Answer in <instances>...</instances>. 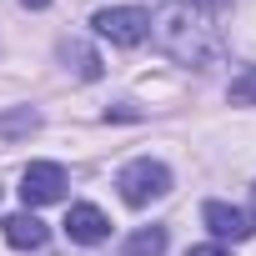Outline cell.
Instances as JSON below:
<instances>
[{
    "mask_svg": "<svg viewBox=\"0 0 256 256\" xmlns=\"http://www.w3.org/2000/svg\"><path fill=\"white\" fill-rule=\"evenodd\" d=\"M151 36L176 66H191V70H211L226 56L221 26L196 0H161V10L151 16Z\"/></svg>",
    "mask_w": 256,
    "mask_h": 256,
    "instance_id": "6da1fadb",
    "label": "cell"
},
{
    "mask_svg": "<svg viewBox=\"0 0 256 256\" xmlns=\"http://www.w3.org/2000/svg\"><path fill=\"white\" fill-rule=\"evenodd\" d=\"M116 186H120V201H126V206H151V201H161V196L171 191V171H166L161 161L141 156V161H131V166H120Z\"/></svg>",
    "mask_w": 256,
    "mask_h": 256,
    "instance_id": "7a4b0ae2",
    "label": "cell"
},
{
    "mask_svg": "<svg viewBox=\"0 0 256 256\" xmlns=\"http://www.w3.org/2000/svg\"><path fill=\"white\" fill-rule=\"evenodd\" d=\"M110 46H141L146 36H151V16L141 10V6H106V10H96V20H90Z\"/></svg>",
    "mask_w": 256,
    "mask_h": 256,
    "instance_id": "3957f363",
    "label": "cell"
},
{
    "mask_svg": "<svg viewBox=\"0 0 256 256\" xmlns=\"http://www.w3.org/2000/svg\"><path fill=\"white\" fill-rule=\"evenodd\" d=\"M66 186H70V176H66V166H56V161H30L26 176H20L26 206H50V201L66 196Z\"/></svg>",
    "mask_w": 256,
    "mask_h": 256,
    "instance_id": "277c9868",
    "label": "cell"
},
{
    "mask_svg": "<svg viewBox=\"0 0 256 256\" xmlns=\"http://www.w3.org/2000/svg\"><path fill=\"white\" fill-rule=\"evenodd\" d=\"M201 221L211 226V236H216V241H246V236L256 231V221H251L246 211L226 206V201H206V206H201Z\"/></svg>",
    "mask_w": 256,
    "mask_h": 256,
    "instance_id": "5b68a950",
    "label": "cell"
},
{
    "mask_svg": "<svg viewBox=\"0 0 256 256\" xmlns=\"http://www.w3.org/2000/svg\"><path fill=\"white\" fill-rule=\"evenodd\" d=\"M66 236L76 241V246H100L106 236H110V221H106V211L100 206H70V216H66Z\"/></svg>",
    "mask_w": 256,
    "mask_h": 256,
    "instance_id": "8992f818",
    "label": "cell"
},
{
    "mask_svg": "<svg viewBox=\"0 0 256 256\" xmlns=\"http://www.w3.org/2000/svg\"><path fill=\"white\" fill-rule=\"evenodd\" d=\"M0 226H6V241H10L16 251H40V246L50 241L46 221H40V216H30V211H16V216H6Z\"/></svg>",
    "mask_w": 256,
    "mask_h": 256,
    "instance_id": "52a82bcc",
    "label": "cell"
},
{
    "mask_svg": "<svg viewBox=\"0 0 256 256\" xmlns=\"http://www.w3.org/2000/svg\"><path fill=\"white\" fill-rule=\"evenodd\" d=\"M60 60H66L80 80H100V56H96L86 40H76V36H70V40H60Z\"/></svg>",
    "mask_w": 256,
    "mask_h": 256,
    "instance_id": "ba28073f",
    "label": "cell"
},
{
    "mask_svg": "<svg viewBox=\"0 0 256 256\" xmlns=\"http://www.w3.org/2000/svg\"><path fill=\"white\" fill-rule=\"evenodd\" d=\"M40 131V110L36 106H16V110H0V141H20Z\"/></svg>",
    "mask_w": 256,
    "mask_h": 256,
    "instance_id": "9c48e42d",
    "label": "cell"
},
{
    "mask_svg": "<svg viewBox=\"0 0 256 256\" xmlns=\"http://www.w3.org/2000/svg\"><path fill=\"white\" fill-rule=\"evenodd\" d=\"M166 251V226H141L131 241H126L120 256H161Z\"/></svg>",
    "mask_w": 256,
    "mask_h": 256,
    "instance_id": "30bf717a",
    "label": "cell"
},
{
    "mask_svg": "<svg viewBox=\"0 0 256 256\" xmlns=\"http://www.w3.org/2000/svg\"><path fill=\"white\" fill-rule=\"evenodd\" d=\"M226 100H231V106H256V66H246V70L226 86Z\"/></svg>",
    "mask_w": 256,
    "mask_h": 256,
    "instance_id": "8fae6325",
    "label": "cell"
},
{
    "mask_svg": "<svg viewBox=\"0 0 256 256\" xmlns=\"http://www.w3.org/2000/svg\"><path fill=\"white\" fill-rule=\"evenodd\" d=\"M186 256H231V251H221V246H191Z\"/></svg>",
    "mask_w": 256,
    "mask_h": 256,
    "instance_id": "7c38bea8",
    "label": "cell"
},
{
    "mask_svg": "<svg viewBox=\"0 0 256 256\" xmlns=\"http://www.w3.org/2000/svg\"><path fill=\"white\" fill-rule=\"evenodd\" d=\"M26 6H30V10H46V6H50V0H26Z\"/></svg>",
    "mask_w": 256,
    "mask_h": 256,
    "instance_id": "4fadbf2b",
    "label": "cell"
},
{
    "mask_svg": "<svg viewBox=\"0 0 256 256\" xmlns=\"http://www.w3.org/2000/svg\"><path fill=\"white\" fill-rule=\"evenodd\" d=\"M196 6H226V0H196Z\"/></svg>",
    "mask_w": 256,
    "mask_h": 256,
    "instance_id": "5bb4252c",
    "label": "cell"
},
{
    "mask_svg": "<svg viewBox=\"0 0 256 256\" xmlns=\"http://www.w3.org/2000/svg\"><path fill=\"white\" fill-rule=\"evenodd\" d=\"M251 201H256V186H251Z\"/></svg>",
    "mask_w": 256,
    "mask_h": 256,
    "instance_id": "9a60e30c",
    "label": "cell"
}]
</instances>
